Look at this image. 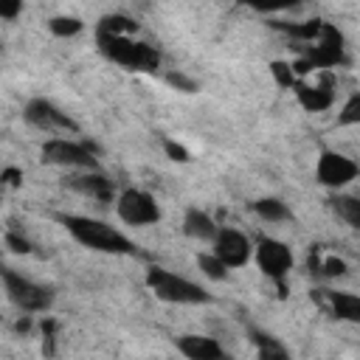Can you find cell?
I'll return each mask as SVG.
<instances>
[{"label":"cell","mask_w":360,"mask_h":360,"mask_svg":"<svg viewBox=\"0 0 360 360\" xmlns=\"http://www.w3.org/2000/svg\"><path fill=\"white\" fill-rule=\"evenodd\" d=\"M338 124H340V127H354V124H360V93H352V96L346 98V104L340 107Z\"/></svg>","instance_id":"obj_23"},{"label":"cell","mask_w":360,"mask_h":360,"mask_svg":"<svg viewBox=\"0 0 360 360\" xmlns=\"http://www.w3.org/2000/svg\"><path fill=\"white\" fill-rule=\"evenodd\" d=\"M96 45L110 62H115L127 70H146L149 73V70L160 68V51L149 42L121 37V34H107V31L96 28Z\"/></svg>","instance_id":"obj_2"},{"label":"cell","mask_w":360,"mask_h":360,"mask_svg":"<svg viewBox=\"0 0 360 360\" xmlns=\"http://www.w3.org/2000/svg\"><path fill=\"white\" fill-rule=\"evenodd\" d=\"M312 267L323 276V278H338V276H346V262L338 259V256H326V259H315L312 256Z\"/></svg>","instance_id":"obj_22"},{"label":"cell","mask_w":360,"mask_h":360,"mask_svg":"<svg viewBox=\"0 0 360 360\" xmlns=\"http://www.w3.org/2000/svg\"><path fill=\"white\" fill-rule=\"evenodd\" d=\"M6 248H8L11 253H31V250H34V245H31L20 231H8V233H6Z\"/></svg>","instance_id":"obj_26"},{"label":"cell","mask_w":360,"mask_h":360,"mask_svg":"<svg viewBox=\"0 0 360 360\" xmlns=\"http://www.w3.org/2000/svg\"><path fill=\"white\" fill-rule=\"evenodd\" d=\"M0 281H3V292L6 298L20 309V312H48L53 304V290L45 284H37L31 278H25L22 273L11 270V267H0Z\"/></svg>","instance_id":"obj_4"},{"label":"cell","mask_w":360,"mask_h":360,"mask_svg":"<svg viewBox=\"0 0 360 360\" xmlns=\"http://www.w3.org/2000/svg\"><path fill=\"white\" fill-rule=\"evenodd\" d=\"M98 31L121 34V37H132V34L138 31V22H135V20H129L127 14H107V17H101Z\"/></svg>","instance_id":"obj_20"},{"label":"cell","mask_w":360,"mask_h":360,"mask_svg":"<svg viewBox=\"0 0 360 360\" xmlns=\"http://www.w3.org/2000/svg\"><path fill=\"white\" fill-rule=\"evenodd\" d=\"M292 90H295L298 104H301L307 112H323V110H329V107L335 104V90H332L329 82H321V84H318V82H315V84L295 82Z\"/></svg>","instance_id":"obj_13"},{"label":"cell","mask_w":360,"mask_h":360,"mask_svg":"<svg viewBox=\"0 0 360 360\" xmlns=\"http://www.w3.org/2000/svg\"><path fill=\"white\" fill-rule=\"evenodd\" d=\"M22 118L34 127V129H42V132H79V124L62 112L51 98L45 96H37V98H28L25 107H22Z\"/></svg>","instance_id":"obj_8"},{"label":"cell","mask_w":360,"mask_h":360,"mask_svg":"<svg viewBox=\"0 0 360 360\" xmlns=\"http://www.w3.org/2000/svg\"><path fill=\"white\" fill-rule=\"evenodd\" d=\"M143 281L152 290V295L160 298V301H166V304L200 307V304H211L214 301L211 292L202 284H197V281H191V278H186L180 273H172L166 267H149Z\"/></svg>","instance_id":"obj_3"},{"label":"cell","mask_w":360,"mask_h":360,"mask_svg":"<svg viewBox=\"0 0 360 360\" xmlns=\"http://www.w3.org/2000/svg\"><path fill=\"white\" fill-rule=\"evenodd\" d=\"M253 259H256L259 270H262L270 281H276L278 287H284V278H287L290 270H292V250H290L281 239H270V236L259 239V242L253 245Z\"/></svg>","instance_id":"obj_7"},{"label":"cell","mask_w":360,"mask_h":360,"mask_svg":"<svg viewBox=\"0 0 360 360\" xmlns=\"http://www.w3.org/2000/svg\"><path fill=\"white\" fill-rule=\"evenodd\" d=\"M360 174L357 163L340 152H332V149H323L318 155V163H315V180L323 186V188H332V191H340L346 188L349 183H354Z\"/></svg>","instance_id":"obj_9"},{"label":"cell","mask_w":360,"mask_h":360,"mask_svg":"<svg viewBox=\"0 0 360 360\" xmlns=\"http://www.w3.org/2000/svg\"><path fill=\"white\" fill-rule=\"evenodd\" d=\"M0 53H3V45H0Z\"/></svg>","instance_id":"obj_30"},{"label":"cell","mask_w":360,"mask_h":360,"mask_svg":"<svg viewBox=\"0 0 360 360\" xmlns=\"http://www.w3.org/2000/svg\"><path fill=\"white\" fill-rule=\"evenodd\" d=\"M163 149H166V155H169L172 160H177V163H186V160H191V158H188V149H186L183 143L172 141V138H163Z\"/></svg>","instance_id":"obj_27"},{"label":"cell","mask_w":360,"mask_h":360,"mask_svg":"<svg viewBox=\"0 0 360 360\" xmlns=\"http://www.w3.org/2000/svg\"><path fill=\"white\" fill-rule=\"evenodd\" d=\"M22 14L20 0H0V20H17Z\"/></svg>","instance_id":"obj_28"},{"label":"cell","mask_w":360,"mask_h":360,"mask_svg":"<svg viewBox=\"0 0 360 360\" xmlns=\"http://www.w3.org/2000/svg\"><path fill=\"white\" fill-rule=\"evenodd\" d=\"M270 73H273L276 84H278V87H284V90H292V84L298 82V76L292 73L290 62H270Z\"/></svg>","instance_id":"obj_24"},{"label":"cell","mask_w":360,"mask_h":360,"mask_svg":"<svg viewBox=\"0 0 360 360\" xmlns=\"http://www.w3.org/2000/svg\"><path fill=\"white\" fill-rule=\"evenodd\" d=\"M332 202V211L349 225V228H360V200L352 197V194H338L329 200Z\"/></svg>","instance_id":"obj_18"},{"label":"cell","mask_w":360,"mask_h":360,"mask_svg":"<svg viewBox=\"0 0 360 360\" xmlns=\"http://www.w3.org/2000/svg\"><path fill=\"white\" fill-rule=\"evenodd\" d=\"M0 180H3V183H8V186H17V180H20V172H17V169H6Z\"/></svg>","instance_id":"obj_29"},{"label":"cell","mask_w":360,"mask_h":360,"mask_svg":"<svg viewBox=\"0 0 360 360\" xmlns=\"http://www.w3.org/2000/svg\"><path fill=\"white\" fill-rule=\"evenodd\" d=\"M166 84H172L174 90H183V93H197V82L188 79L186 73H177V70H169L166 73Z\"/></svg>","instance_id":"obj_25"},{"label":"cell","mask_w":360,"mask_h":360,"mask_svg":"<svg viewBox=\"0 0 360 360\" xmlns=\"http://www.w3.org/2000/svg\"><path fill=\"white\" fill-rule=\"evenodd\" d=\"M82 28H84V22L79 17H73V14H56V17L48 20V31L53 37H59V39L76 37V34H82Z\"/></svg>","instance_id":"obj_19"},{"label":"cell","mask_w":360,"mask_h":360,"mask_svg":"<svg viewBox=\"0 0 360 360\" xmlns=\"http://www.w3.org/2000/svg\"><path fill=\"white\" fill-rule=\"evenodd\" d=\"M68 186L84 197H93L98 202H112L115 200V188H112V180H107L98 169L96 172H79L68 180Z\"/></svg>","instance_id":"obj_12"},{"label":"cell","mask_w":360,"mask_h":360,"mask_svg":"<svg viewBox=\"0 0 360 360\" xmlns=\"http://www.w3.org/2000/svg\"><path fill=\"white\" fill-rule=\"evenodd\" d=\"M62 222V228L82 245L90 248L96 253H110V256H132L138 253L135 242L129 236H124L118 228L93 219V217H82V214H59L56 217Z\"/></svg>","instance_id":"obj_1"},{"label":"cell","mask_w":360,"mask_h":360,"mask_svg":"<svg viewBox=\"0 0 360 360\" xmlns=\"http://www.w3.org/2000/svg\"><path fill=\"white\" fill-rule=\"evenodd\" d=\"M211 253L228 270H236V267H245L253 259V242L236 228H219L217 236L211 239Z\"/></svg>","instance_id":"obj_10"},{"label":"cell","mask_w":360,"mask_h":360,"mask_svg":"<svg viewBox=\"0 0 360 360\" xmlns=\"http://www.w3.org/2000/svg\"><path fill=\"white\" fill-rule=\"evenodd\" d=\"M96 143L90 141H73V138H48L39 146L42 163L62 166V169H79V172H96Z\"/></svg>","instance_id":"obj_5"},{"label":"cell","mask_w":360,"mask_h":360,"mask_svg":"<svg viewBox=\"0 0 360 360\" xmlns=\"http://www.w3.org/2000/svg\"><path fill=\"white\" fill-rule=\"evenodd\" d=\"M174 346L177 352L186 357V360H231V354L219 346L217 338H208V335H180L174 338Z\"/></svg>","instance_id":"obj_11"},{"label":"cell","mask_w":360,"mask_h":360,"mask_svg":"<svg viewBox=\"0 0 360 360\" xmlns=\"http://www.w3.org/2000/svg\"><path fill=\"white\" fill-rule=\"evenodd\" d=\"M197 267H200V273H202L205 278H211V281H225V278H228V267H225L214 253H200V256H197Z\"/></svg>","instance_id":"obj_21"},{"label":"cell","mask_w":360,"mask_h":360,"mask_svg":"<svg viewBox=\"0 0 360 360\" xmlns=\"http://www.w3.org/2000/svg\"><path fill=\"white\" fill-rule=\"evenodd\" d=\"M219 225L214 222V217L202 208H188L186 217H183V233L197 239V242H211L217 236Z\"/></svg>","instance_id":"obj_15"},{"label":"cell","mask_w":360,"mask_h":360,"mask_svg":"<svg viewBox=\"0 0 360 360\" xmlns=\"http://www.w3.org/2000/svg\"><path fill=\"white\" fill-rule=\"evenodd\" d=\"M115 214L127 225H135V228L155 225L163 217L158 200L143 188H124L121 194H115Z\"/></svg>","instance_id":"obj_6"},{"label":"cell","mask_w":360,"mask_h":360,"mask_svg":"<svg viewBox=\"0 0 360 360\" xmlns=\"http://www.w3.org/2000/svg\"><path fill=\"white\" fill-rule=\"evenodd\" d=\"M315 292H321L323 307L338 321H349V323L360 321V298L354 292H346V290H315Z\"/></svg>","instance_id":"obj_14"},{"label":"cell","mask_w":360,"mask_h":360,"mask_svg":"<svg viewBox=\"0 0 360 360\" xmlns=\"http://www.w3.org/2000/svg\"><path fill=\"white\" fill-rule=\"evenodd\" d=\"M253 211H256V217H262L264 222H287V219H292L290 205H287L284 200H278V197H259V200L253 202Z\"/></svg>","instance_id":"obj_17"},{"label":"cell","mask_w":360,"mask_h":360,"mask_svg":"<svg viewBox=\"0 0 360 360\" xmlns=\"http://www.w3.org/2000/svg\"><path fill=\"white\" fill-rule=\"evenodd\" d=\"M250 343L256 346V357L259 360H292L287 346L270 335V332H262V329H250Z\"/></svg>","instance_id":"obj_16"}]
</instances>
